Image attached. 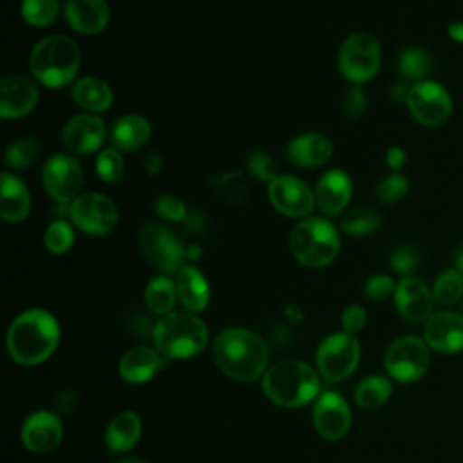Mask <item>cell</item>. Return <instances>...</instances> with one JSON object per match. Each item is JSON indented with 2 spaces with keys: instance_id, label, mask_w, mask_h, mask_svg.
I'll list each match as a JSON object with an SVG mask.
<instances>
[{
  "instance_id": "1",
  "label": "cell",
  "mask_w": 463,
  "mask_h": 463,
  "mask_svg": "<svg viewBox=\"0 0 463 463\" xmlns=\"http://www.w3.org/2000/svg\"><path fill=\"white\" fill-rule=\"evenodd\" d=\"M60 340L58 320L45 309L20 313L7 329L9 356L20 365H38L56 349Z\"/></svg>"
},
{
  "instance_id": "2",
  "label": "cell",
  "mask_w": 463,
  "mask_h": 463,
  "mask_svg": "<svg viewBox=\"0 0 463 463\" xmlns=\"http://www.w3.org/2000/svg\"><path fill=\"white\" fill-rule=\"evenodd\" d=\"M213 358L226 376L237 382H253L266 373L268 347L253 331L230 327L215 338Z\"/></svg>"
},
{
  "instance_id": "3",
  "label": "cell",
  "mask_w": 463,
  "mask_h": 463,
  "mask_svg": "<svg viewBox=\"0 0 463 463\" xmlns=\"http://www.w3.org/2000/svg\"><path fill=\"white\" fill-rule=\"evenodd\" d=\"M80 61L78 43L65 34H49L38 40L29 54L33 80L49 89L71 85L78 74Z\"/></svg>"
},
{
  "instance_id": "4",
  "label": "cell",
  "mask_w": 463,
  "mask_h": 463,
  "mask_svg": "<svg viewBox=\"0 0 463 463\" xmlns=\"http://www.w3.org/2000/svg\"><path fill=\"white\" fill-rule=\"evenodd\" d=\"M262 389L273 403L297 409L320 396V380L307 364L300 360H282L266 369L262 374Z\"/></svg>"
},
{
  "instance_id": "5",
  "label": "cell",
  "mask_w": 463,
  "mask_h": 463,
  "mask_svg": "<svg viewBox=\"0 0 463 463\" xmlns=\"http://www.w3.org/2000/svg\"><path fill=\"white\" fill-rule=\"evenodd\" d=\"M152 338L156 349L165 358H192L204 349L208 327L194 313L172 311L156 322Z\"/></svg>"
},
{
  "instance_id": "6",
  "label": "cell",
  "mask_w": 463,
  "mask_h": 463,
  "mask_svg": "<svg viewBox=\"0 0 463 463\" xmlns=\"http://www.w3.org/2000/svg\"><path fill=\"white\" fill-rule=\"evenodd\" d=\"M289 251L306 268H324L340 251L338 230L324 217H304L289 233Z\"/></svg>"
},
{
  "instance_id": "7",
  "label": "cell",
  "mask_w": 463,
  "mask_h": 463,
  "mask_svg": "<svg viewBox=\"0 0 463 463\" xmlns=\"http://www.w3.org/2000/svg\"><path fill=\"white\" fill-rule=\"evenodd\" d=\"M382 63V49L378 40L365 31L349 34L338 49V69L353 85L371 81Z\"/></svg>"
},
{
  "instance_id": "8",
  "label": "cell",
  "mask_w": 463,
  "mask_h": 463,
  "mask_svg": "<svg viewBox=\"0 0 463 463\" xmlns=\"http://www.w3.org/2000/svg\"><path fill=\"white\" fill-rule=\"evenodd\" d=\"M139 246L145 259L163 275H177L186 264V246L166 224L148 222L141 228Z\"/></svg>"
},
{
  "instance_id": "9",
  "label": "cell",
  "mask_w": 463,
  "mask_h": 463,
  "mask_svg": "<svg viewBox=\"0 0 463 463\" xmlns=\"http://www.w3.org/2000/svg\"><path fill=\"white\" fill-rule=\"evenodd\" d=\"M72 226L89 235H107L118 226V206L99 192H83L69 204Z\"/></svg>"
},
{
  "instance_id": "10",
  "label": "cell",
  "mask_w": 463,
  "mask_h": 463,
  "mask_svg": "<svg viewBox=\"0 0 463 463\" xmlns=\"http://www.w3.org/2000/svg\"><path fill=\"white\" fill-rule=\"evenodd\" d=\"M425 340L418 336H400L385 351L383 365L389 376L396 382L411 383L420 380L430 362V353Z\"/></svg>"
},
{
  "instance_id": "11",
  "label": "cell",
  "mask_w": 463,
  "mask_h": 463,
  "mask_svg": "<svg viewBox=\"0 0 463 463\" xmlns=\"http://www.w3.org/2000/svg\"><path fill=\"white\" fill-rule=\"evenodd\" d=\"M318 373L329 382H342L354 373L360 362V344L349 333L327 336L317 349Z\"/></svg>"
},
{
  "instance_id": "12",
  "label": "cell",
  "mask_w": 463,
  "mask_h": 463,
  "mask_svg": "<svg viewBox=\"0 0 463 463\" xmlns=\"http://www.w3.org/2000/svg\"><path fill=\"white\" fill-rule=\"evenodd\" d=\"M42 184L56 203H72L83 186V168L72 154H52L42 166Z\"/></svg>"
},
{
  "instance_id": "13",
  "label": "cell",
  "mask_w": 463,
  "mask_h": 463,
  "mask_svg": "<svg viewBox=\"0 0 463 463\" xmlns=\"http://www.w3.org/2000/svg\"><path fill=\"white\" fill-rule=\"evenodd\" d=\"M405 103L411 116L423 127H439L452 112L450 94L443 85L430 80L412 83Z\"/></svg>"
},
{
  "instance_id": "14",
  "label": "cell",
  "mask_w": 463,
  "mask_h": 463,
  "mask_svg": "<svg viewBox=\"0 0 463 463\" xmlns=\"http://www.w3.org/2000/svg\"><path fill=\"white\" fill-rule=\"evenodd\" d=\"M268 199L279 213L297 219L307 217L317 206L315 190L300 177L289 174H279L268 183Z\"/></svg>"
},
{
  "instance_id": "15",
  "label": "cell",
  "mask_w": 463,
  "mask_h": 463,
  "mask_svg": "<svg viewBox=\"0 0 463 463\" xmlns=\"http://www.w3.org/2000/svg\"><path fill=\"white\" fill-rule=\"evenodd\" d=\"M315 430L326 439H340L351 427V411L342 394L326 391L315 400L313 407Z\"/></svg>"
},
{
  "instance_id": "16",
  "label": "cell",
  "mask_w": 463,
  "mask_h": 463,
  "mask_svg": "<svg viewBox=\"0 0 463 463\" xmlns=\"http://www.w3.org/2000/svg\"><path fill=\"white\" fill-rule=\"evenodd\" d=\"M107 128L98 114L81 112L72 116L61 132V141L71 154L85 156L98 152L105 143Z\"/></svg>"
},
{
  "instance_id": "17",
  "label": "cell",
  "mask_w": 463,
  "mask_h": 463,
  "mask_svg": "<svg viewBox=\"0 0 463 463\" xmlns=\"http://www.w3.org/2000/svg\"><path fill=\"white\" fill-rule=\"evenodd\" d=\"M38 87L34 80L24 74H9L0 81V116L18 119L27 116L38 103Z\"/></svg>"
},
{
  "instance_id": "18",
  "label": "cell",
  "mask_w": 463,
  "mask_h": 463,
  "mask_svg": "<svg viewBox=\"0 0 463 463\" xmlns=\"http://www.w3.org/2000/svg\"><path fill=\"white\" fill-rule=\"evenodd\" d=\"M425 344L443 354H454L463 349V315L456 311H439L425 322Z\"/></svg>"
},
{
  "instance_id": "19",
  "label": "cell",
  "mask_w": 463,
  "mask_h": 463,
  "mask_svg": "<svg viewBox=\"0 0 463 463\" xmlns=\"http://www.w3.org/2000/svg\"><path fill=\"white\" fill-rule=\"evenodd\" d=\"M394 306L398 313L409 322H427L432 317L434 297L427 284L416 277H403L396 284Z\"/></svg>"
},
{
  "instance_id": "20",
  "label": "cell",
  "mask_w": 463,
  "mask_h": 463,
  "mask_svg": "<svg viewBox=\"0 0 463 463\" xmlns=\"http://www.w3.org/2000/svg\"><path fill=\"white\" fill-rule=\"evenodd\" d=\"M63 436V425L54 412L38 411L25 418L22 425V443L27 450L43 454L56 449Z\"/></svg>"
},
{
  "instance_id": "21",
  "label": "cell",
  "mask_w": 463,
  "mask_h": 463,
  "mask_svg": "<svg viewBox=\"0 0 463 463\" xmlns=\"http://www.w3.org/2000/svg\"><path fill=\"white\" fill-rule=\"evenodd\" d=\"M351 194L353 183L349 174L340 168H331L320 175L315 186V203L326 217H336L347 208Z\"/></svg>"
},
{
  "instance_id": "22",
  "label": "cell",
  "mask_w": 463,
  "mask_h": 463,
  "mask_svg": "<svg viewBox=\"0 0 463 463\" xmlns=\"http://www.w3.org/2000/svg\"><path fill=\"white\" fill-rule=\"evenodd\" d=\"M65 20L80 34H98L110 20L107 0H67Z\"/></svg>"
},
{
  "instance_id": "23",
  "label": "cell",
  "mask_w": 463,
  "mask_h": 463,
  "mask_svg": "<svg viewBox=\"0 0 463 463\" xmlns=\"http://www.w3.org/2000/svg\"><path fill=\"white\" fill-rule=\"evenodd\" d=\"M288 159L302 168L326 165L333 156V143L320 132H306L293 137L288 145Z\"/></svg>"
},
{
  "instance_id": "24",
  "label": "cell",
  "mask_w": 463,
  "mask_h": 463,
  "mask_svg": "<svg viewBox=\"0 0 463 463\" xmlns=\"http://www.w3.org/2000/svg\"><path fill=\"white\" fill-rule=\"evenodd\" d=\"M166 365V358L152 347L139 345L127 351L119 362V374L128 383H145Z\"/></svg>"
},
{
  "instance_id": "25",
  "label": "cell",
  "mask_w": 463,
  "mask_h": 463,
  "mask_svg": "<svg viewBox=\"0 0 463 463\" xmlns=\"http://www.w3.org/2000/svg\"><path fill=\"white\" fill-rule=\"evenodd\" d=\"M31 212V194L27 184L13 172L0 175V217L7 222H20Z\"/></svg>"
},
{
  "instance_id": "26",
  "label": "cell",
  "mask_w": 463,
  "mask_h": 463,
  "mask_svg": "<svg viewBox=\"0 0 463 463\" xmlns=\"http://www.w3.org/2000/svg\"><path fill=\"white\" fill-rule=\"evenodd\" d=\"M175 288L179 300L192 313H199L210 304L208 280L195 266L184 264L179 269V273L175 275Z\"/></svg>"
},
{
  "instance_id": "27",
  "label": "cell",
  "mask_w": 463,
  "mask_h": 463,
  "mask_svg": "<svg viewBox=\"0 0 463 463\" xmlns=\"http://www.w3.org/2000/svg\"><path fill=\"white\" fill-rule=\"evenodd\" d=\"M71 96L74 103L90 114L105 112L114 103V92L110 85L99 78L85 76L72 83Z\"/></svg>"
},
{
  "instance_id": "28",
  "label": "cell",
  "mask_w": 463,
  "mask_h": 463,
  "mask_svg": "<svg viewBox=\"0 0 463 463\" xmlns=\"http://www.w3.org/2000/svg\"><path fill=\"white\" fill-rule=\"evenodd\" d=\"M152 127L139 114L121 116L110 128V141L119 152H136L150 139Z\"/></svg>"
},
{
  "instance_id": "29",
  "label": "cell",
  "mask_w": 463,
  "mask_h": 463,
  "mask_svg": "<svg viewBox=\"0 0 463 463\" xmlns=\"http://www.w3.org/2000/svg\"><path fill=\"white\" fill-rule=\"evenodd\" d=\"M141 438V420L136 412L125 411L110 420L105 430V443L112 452L132 449Z\"/></svg>"
},
{
  "instance_id": "30",
  "label": "cell",
  "mask_w": 463,
  "mask_h": 463,
  "mask_svg": "<svg viewBox=\"0 0 463 463\" xmlns=\"http://www.w3.org/2000/svg\"><path fill=\"white\" fill-rule=\"evenodd\" d=\"M177 298L179 297H177L175 280H172L168 275L154 277L145 288V304L156 315L165 317L172 313Z\"/></svg>"
},
{
  "instance_id": "31",
  "label": "cell",
  "mask_w": 463,
  "mask_h": 463,
  "mask_svg": "<svg viewBox=\"0 0 463 463\" xmlns=\"http://www.w3.org/2000/svg\"><path fill=\"white\" fill-rule=\"evenodd\" d=\"M392 392L391 380L382 374H369L354 389V402L362 409H378L382 407Z\"/></svg>"
},
{
  "instance_id": "32",
  "label": "cell",
  "mask_w": 463,
  "mask_h": 463,
  "mask_svg": "<svg viewBox=\"0 0 463 463\" xmlns=\"http://www.w3.org/2000/svg\"><path fill=\"white\" fill-rule=\"evenodd\" d=\"M432 67H434V60L430 52L421 47H407L400 52L398 69L407 81L416 83V81L427 80L432 72Z\"/></svg>"
},
{
  "instance_id": "33",
  "label": "cell",
  "mask_w": 463,
  "mask_h": 463,
  "mask_svg": "<svg viewBox=\"0 0 463 463\" xmlns=\"http://www.w3.org/2000/svg\"><path fill=\"white\" fill-rule=\"evenodd\" d=\"M432 297L438 306H456L463 297V275L456 268L439 273L432 286Z\"/></svg>"
},
{
  "instance_id": "34",
  "label": "cell",
  "mask_w": 463,
  "mask_h": 463,
  "mask_svg": "<svg viewBox=\"0 0 463 463\" xmlns=\"http://www.w3.org/2000/svg\"><path fill=\"white\" fill-rule=\"evenodd\" d=\"M382 224V215L371 208H354L342 215L340 228L351 237H364L376 232Z\"/></svg>"
},
{
  "instance_id": "35",
  "label": "cell",
  "mask_w": 463,
  "mask_h": 463,
  "mask_svg": "<svg viewBox=\"0 0 463 463\" xmlns=\"http://www.w3.org/2000/svg\"><path fill=\"white\" fill-rule=\"evenodd\" d=\"M20 14L27 25L47 27L60 14L58 0H22Z\"/></svg>"
},
{
  "instance_id": "36",
  "label": "cell",
  "mask_w": 463,
  "mask_h": 463,
  "mask_svg": "<svg viewBox=\"0 0 463 463\" xmlns=\"http://www.w3.org/2000/svg\"><path fill=\"white\" fill-rule=\"evenodd\" d=\"M40 150H42V145L36 137H31V136L20 137L7 146L5 163L14 170H24L36 163V159L40 157Z\"/></svg>"
},
{
  "instance_id": "37",
  "label": "cell",
  "mask_w": 463,
  "mask_h": 463,
  "mask_svg": "<svg viewBox=\"0 0 463 463\" xmlns=\"http://www.w3.org/2000/svg\"><path fill=\"white\" fill-rule=\"evenodd\" d=\"M43 244L45 248L54 253V255H63L67 253L72 244H74V230L71 226V222L63 221V219H56L52 221L43 233Z\"/></svg>"
},
{
  "instance_id": "38",
  "label": "cell",
  "mask_w": 463,
  "mask_h": 463,
  "mask_svg": "<svg viewBox=\"0 0 463 463\" xmlns=\"http://www.w3.org/2000/svg\"><path fill=\"white\" fill-rule=\"evenodd\" d=\"M94 168L101 181L116 183L125 172V159L118 148H114V146L103 148L96 156Z\"/></svg>"
},
{
  "instance_id": "39",
  "label": "cell",
  "mask_w": 463,
  "mask_h": 463,
  "mask_svg": "<svg viewBox=\"0 0 463 463\" xmlns=\"http://www.w3.org/2000/svg\"><path fill=\"white\" fill-rule=\"evenodd\" d=\"M409 192V181L398 172H392L391 175L383 177L376 186V199L382 204H394L402 201Z\"/></svg>"
},
{
  "instance_id": "40",
  "label": "cell",
  "mask_w": 463,
  "mask_h": 463,
  "mask_svg": "<svg viewBox=\"0 0 463 463\" xmlns=\"http://www.w3.org/2000/svg\"><path fill=\"white\" fill-rule=\"evenodd\" d=\"M154 208L159 217H163L165 221H170V222H184V219L188 217V208L183 203V199L170 195V194L159 195L154 203Z\"/></svg>"
},
{
  "instance_id": "41",
  "label": "cell",
  "mask_w": 463,
  "mask_h": 463,
  "mask_svg": "<svg viewBox=\"0 0 463 463\" xmlns=\"http://www.w3.org/2000/svg\"><path fill=\"white\" fill-rule=\"evenodd\" d=\"M246 165H248V170L250 174L259 179V181H264V183H269L273 181L279 174H277V165L273 161V157L262 150H253L248 159H246Z\"/></svg>"
},
{
  "instance_id": "42",
  "label": "cell",
  "mask_w": 463,
  "mask_h": 463,
  "mask_svg": "<svg viewBox=\"0 0 463 463\" xmlns=\"http://www.w3.org/2000/svg\"><path fill=\"white\" fill-rule=\"evenodd\" d=\"M396 291V284L392 280V277L378 273L367 279L365 286H364V293L369 300L373 302H383L387 300L391 295H394Z\"/></svg>"
},
{
  "instance_id": "43",
  "label": "cell",
  "mask_w": 463,
  "mask_h": 463,
  "mask_svg": "<svg viewBox=\"0 0 463 463\" xmlns=\"http://www.w3.org/2000/svg\"><path fill=\"white\" fill-rule=\"evenodd\" d=\"M389 264H391L392 271H396V273H400L403 277H411V273L418 268L420 259H418V253L412 248L400 246V248H396L391 253Z\"/></svg>"
},
{
  "instance_id": "44",
  "label": "cell",
  "mask_w": 463,
  "mask_h": 463,
  "mask_svg": "<svg viewBox=\"0 0 463 463\" xmlns=\"http://www.w3.org/2000/svg\"><path fill=\"white\" fill-rule=\"evenodd\" d=\"M367 107L365 92L360 89V85L349 87L342 96V110L347 118H358Z\"/></svg>"
},
{
  "instance_id": "45",
  "label": "cell",
  "mask_w": 463,
  "mask_h": 463,
  "mask_svg": "<svg viewBox=\"0 0 463 463\" xmlns=\"http://www.w3.org/2000/svg\"><path fill=\"white\" fill-rule=\"evenodd\" d=\"M367 322V311L360 304H353L344 309L342 313V327L344 333H358Z\"/></svg>"
},
{
  "instance_id": "46",
  "label": "cell",
  "mask_w": 463,
  "mask_h": 463,
  "mask_svg": "<svg viewBox=\"0 0 463 463\" xmlns=\"http://www.w3.org/2000/svg\"><path fill=\"white\" fill-rule=\"evenodd\" d=\"M405 161H407V156H405L403 148H400V146H396V145L387 148V152H385V163H387V166H389L391 170L398 172V170L405 165Z\"/></svg>"
},
{
  "instance_id": "47",
  "label": "cell",
  "mask_w": 463,
  "mask_h": 463,
  "mask_svg": "<svg viewBox=\"0 0 463 463\" xmlns=\"http://www.w3.org/2000/svg\"><path fill=\"white\" fill-rule=\"evenodd\" d=\"M412 85V83H411ZM411 85L403 80V81H396L391 85L389 89V94L394 101H407V96H409V90H411Z\"/></svg>"
},
{
  "instance_id": "48",
  "label": "cell",
  "mask_w": 463,
  "mask_h": 463,
  "mask_svg": "<svg viewBox=\"0 0 463 463\" xmlns=\"http://www.w3.org/2000/svg\"><path fill=\"white\" fill-rule=\"evenodd\" d=\"M143 165H145V168H146L148 174H157V172L161 170L163 161H161V156H159V154H148V156L145 157Z\"/></svg>"
},
{
  "instance_id": "49",
  "label": "cell",
  "mask_w": 463,
  "mask_h": 463,
  "mask_svg": "<svg viewBox=\"0 0 463 463\" xmlns=\"http://www.w3.org/2000/svg\"><path fill=\"white\" fill-rule=\"evenodd\" d=\"M449 36L458 42V43H463V24L461 22H452L449 25Z\"/></svg>"
},
{
  "instance_id": "50",
  "label": "cell",
  "mask_w": 463,
  "mask_h": 463,
  "mask_svg": "<svg viewBox=\"0 0 463 463\" xmlns=\"http://www.w3.org/2000/svg\"><path fill=\"white\" fill-rule=\"evenodd\" d=\"M203 250L199 244H188L186 246V260H197L201 257Z\"/></svg>"
},
{
  "instance_id": "51",
  "label": "cell",
  "mask_w": 463,
  "mask_h": 463,
  "mask_svg": "<svg viewBox=\"0 0 463 463\" xmlns=\"http://www.w3.org/2000/svg\"><path fill=\"white\" fill-rule=\"evenodd\" d=\"M454 268L463 275V246L454 255Z\"/></svg>"
},
{
  "instance_id": "52",
  "label": "cell",
  "mask_w": 463,
  "mask_h": 463,
  "mask_svg": "<svg viewBox=\"0 0 463 463\" xmlns=\"http://www.w3.org/2000/svg\"><path fill=\"white\" fill-rule=\"evenodd\" d=\"M119 463H148V461H145V459H141V458H123Z\"/></svg>"
}]
</instances>
